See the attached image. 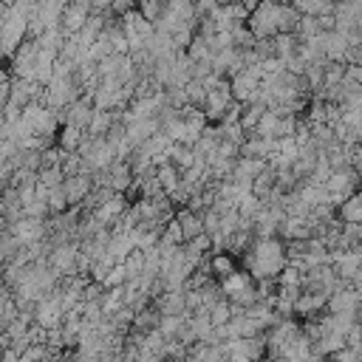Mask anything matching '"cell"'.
<instances>
[{"label":"cell","mask_w":362,"mask_h":362,"mask_svg":"<svg viewBox=\"0 0 362 362\" xmlns=\"http://www.w3.org/2000/svg\"><path fill=\"white\" fill-rule=\"evenodd\" d=\"M328 297L331 294H325V291H303L300 297H297V317H317L322 308H328Z\"/></svg>","instance_id":"obj_16"},{"label":"cell","mask_w":362,"mask_h":362,"mask_svg":"<svg viewBox=\"0 0 362 362\" xmlns=\"http://www.w3.org/2000/svg\"><path fill=\"white\" fill-rule=\"evenodd\" d=\"M90 14H93V8L90 6H82V3H68L65 6V11H62V20H59V28L68 34V37H74V34H79L82 28H85V23L90 20Z\"/></svg>","instance_id":"obj_8"},{"label":"cell","mask_w":362,"mask_h":362,"mask_svg":"<svg viewBox=\"0 0 362 362\" xmlns=\"http://www.w3.org/2000/svg\"><path fill=\"white\" fill-rule=\"evenodd\" d=\"M127 206H130V198H127L124 192H116V195H110L107 201H102V204L93 209V215H96L105 226H110V223H113V221H116Z\"/></svg>","instance_id":"obj_13"},{"label":"cell","mask_w":362,"mask_h":362,"mask_svg":"<svg viewBox=\"0 0 362 362\" xmlns=\"http://www.w3.org/2000/svg\"><path fill=\"white\" fill-rule=\"evenodd\" d=\"M170 8H173V0H139V11L150 23H158L161 17H167Z\"/></svg>","instance_id":"obj_24"},{"label":"cell","mask_w":362,"mask_h":362,"mask_svg":"<svg viewBox=\"0 0 362 362\" xmlns=\"http://www.w3.org/2000/svg\"><path fill=\"white\" fill-rule=\"evenodd\" d=\"M348 37L339 34V31H325L322 34V51H325V59L328 62H345L348 59Z\"/></svg>","instance_id":"obj_10"},{"label":"cell","mask_w":362,"mask_h":362,"mask_svg":"<svg viewBox=\"0 0 362 362\" xmlns=\"http://www.w3.org/2000/svg\"><path fill=\"white\" fill-rule=\"evenodd\" d=\"M65 192H68V201H71V206H79L90 192H93V187H96V181H93V175L90 173H76V175H65Z\"/></svg>","instance_id":"obj_9"},{"label":"cell","mask_w":362,"mask_h":362,"mask_svg":"<svg viewBox=\"0 0 362 362\" xmlns=\"http://www.w3.org/2000/svg\"><path fill=\"white\" fill-rule=\"evenodd\" d=\"M235 105V96H232V85H229V79H223L221 85H215L212 90H209V96H206V105H204V113H206V119L209 122H221L223 119V113L229 110Z\"/></svg>","instance_id":"obj_5"},{"label":"cell","mask_w":362,"mask_h":362,"mask_svg":"<svg viewBox=\"0 0 362 362\" xmlns=\"http://www.w3.org/2000/svg\"><path fill=\"white\" fill-rule=\"evenodd\" d=\"M62 3H65V6H68V3H74V0H62Z\"/></svg>","instance_id":"obj_44"},{"label":"cell","mask_w":362,"mask_h":362,"mask_svg":"<svg viewBox=\"0 0 362 362\" xmlns=\"http://www.w3.org/2000/svg\"><path fill=\"white\" fill-rule=\"evenodd\" d=\"M229 362H255V359H229Z\"/></svg>","instance_id":"obj_41"},{"label":"cell","mask_w":362,"mask_h":362,"mask_svg":"<svg viewBox=\"0 0 362 362\" xmlns=\"http://www.w3.org/2000/svg\"><path fill=\"white\" fill-rule=\"evenodd\" d=\"M156 308L161 311V317H175V314H187V291L184 288H175V291H164L161 297L153 300Z\"/></svg>","instance_id":"obj_14"},{"label":"cell","mask_w":362,"mask_h":362,"mask_svg":"<svg viewBox=\"0 0 362 362\" xmlns=\"http://www.w3.org/2000/svg\"><path fill=\"white\" fill-rule=\"evenodd\" d=\"M102 311H105V317H113L122 305H124V286H116V288H105V294H102Z\"/></svg>","instance_id":"obj_26"},{"label":"cell","mask_w":362,"mask_h":362,"mask_svg":"<svg viewBox=\"0 0 362 362\" xmlns=\"http://www.w3.org/2000/svg\"><path fill=\"white\" fill-rule=\"evenodd\" d=\"M175 218H178V223H181V229H184V238H187V240H192V238L204 235V215L192 212L189 206H178Z\"/></svg>","instance_id":"obj_18"},{"label":"cell","mask_w":362,"mask_h":362,"mask_svg":"<svg viewBox=\"0 0 362 362\" xmlns=\"http://www.w3.org/2000/svg\"><path fill=\"white\" fill-rule=\"evenodd\" d=\"M351 3H356V6H362V0H351Z\"/></svg>","instance_id":"obj_43"},{"label":"cell","mask_w":362,"mask_h":362,"mask_svg":"<svg viewBox=\"0 0 362 362\" xmlns=\"http://www.w3.org/2000/svg\"><path fill=\"white\" fill-rule=\"evenodd\" d=\"M124 272H127V283L130 280H139L144 274V249H133L127 257H124Z\"/></svg>","instance_id":"obj_29"},{"label":"cell","mask_w":362,"mask_h":362,"mask_svg":"<svg viewBox=\"0 0 362 362\" xmlns=\"http://www.w3.org/2000/svg\"><path fill=\"white\" fill-rule=\"evenodd\" d=\"M255 136H263V139H280V113L274 110H266L255 127Z\"/></svg>","instance_id":"obj_22"},{"label":"cell","mask_w":362,"mask_h":362,"mask_svg":"<svg viewBox=\"0 0 362 362\" xmlns=\"http://www.w3.org/2000/svg\"><path fill=\"white\" fill-rule=\"evenodd\" d=\"M345 62H356V65H362V42L348 48V59H345Z\"/></svg>","instance_id":"obj_40"},{"label":"cell","mask_w":362,"mask_h":362,"mask_svg":"<svg viewBox=\"0 0 362 362\" xmlns=\"http://www.w3.org/2000/svg\"><path fill=\"white\" fill-rule=\"evenodd\" d=\"M359 184H362V178H359V173L354 170V167H345V170H334V175L328 178V192H331V204L339 209V204H345L351 195H356L359 192Z\"/></svg>","instance_id":"obj_4"},{"label":"cell","mask_w":362,"mask_h":362,"mask_svg":"<svg viewBox=\"0 0 362 362\" xmlns=\"http://www.w3.org/2000/svg\"><path fill=\"white\" fill-rule=\"evenodd\" d=\"M209 263H212V274H215L218 280H223V277H229L232 272H238V266H235V257H232V252H212Z\"/></svg>","instance_id":"obj_23"},{"label":"cell","mask_w":362,"mask_h":362,"mask_svg":"<svg viewBox=\"0 0 362 362\" xmlns=\"http://www.w3.org/2000/svg\"><path fill=\"white\" fill-rule=\"evenodd\" d=\"M85 136H88V130H82V127H71V124H65V127H59V136H57V144H59L62 150H68V153H76V150H79V144L85 141Z\"/></svg>","instance_id":"obj_19"},{"label":"cell","mask_w":362,"mask_h":362,"mask_svg":"<svg viewBox=\"0 0 362 362\" xmlns=\"http://www.w3.org/2000/svg\"><path fill=\"white\" fill-rule=\"evenodd\" d=\"M274 150H277V139H263V136H255V133L240 144V156L263 158V161H269Z\"/></svg>","instance_id":"obj_15"},{"label":"cell","mask_w":362,"mask_h":362,"mask_svg":"<svg viewBox=\"0 0 362 362\" xmlns=\"http://www.w3.org/2000/svg\"><path fill=\"white\" fill-rule=\"evenodd\" d=\"M93 110H96L93 99H90V96H79V99L71 102L65 110H59V122H62V127L71 124V127L88 130V127H90V119H93Z\"/></svg>","instance_id":"obj_6"},{"label":"cell","mask_w":362,"mask_h":362,"mask_svg":"<svg viewBox=\"0 0 362 362\" xmlns=\"http://www.w3.org/2000/svg\"><path fill=\"white\" fill-rule=\"evenodd\" d=\"M359 192H362V184H359Z\"/></svg>","instance_id":"obj_45"},{"label":"cell","mask_w":362,"mask_h":362,"mask_svg":"<svg viewBox=\"0 0 362 362\" xmlns=\"http://www.w3.org/2000/svg\"><path fill=\"white\" fill-rule=\"evenodd\" d=\"M266 110H269V107H263V105H243L240 124L246 127V133H249V136L255 133V127H257V122H260V116H263Z\"/></svg>","instance_id":"obj_32"},{"label":"cell","mask_w":362,"mask_h":362,"mask_svg":"<svg viewBox=\"0 0 362 362\" xmlns=\"http://www.w3.org/2000/svg\"><path fill=\"white\" fill-rule=\"evenodd\" d=\"M209 317H212V322H215V325H226V322L232 320V303L223 297L218 305H212V308H209Z\"/></svg>","instance_id":"obj_35"},{"label":"cell","mask_w":362,"mask_h":362,"mask_svg":"<svg viewBox=\"0 0 362 362\" xmlns=\"http://www.w3.org/2000/svg\"><path fill=\"white\" fill-rule=\"evenodd\" d=\"M119 119H122V110H102V107H96L93 119H90V127H88V136H107L110 127Z\"/></svg>","instance_id":"obj_17"},{"label":"cell","mask_w":362,"mask_h":362,"mask_svg":"<svg viewBox=\"0 0 362 362\" xmlns=\"http://www.w3.org/2000/svg\"><path fill=\"white\" fill-rule=\"evenodd\" d=\"M40 184H45L48 189L62 187V184H65V173H62V167H42V170H40Z\"/></svg>","instance_id":"obj_34"},{"label":"cell","mask_w":362,"mask_h":362,"mask_svg":"<svg viewBox=\"0 0 362 362\" xmlns=\"http://www.w3.org/2000/svg\"><path fill=\"white\" fill-rule=\"evenodd\" d=\"M337 215H339V221H345V223H362V192H356V195H351L345 204H339Z\"/></svg>","instance_id":"obj_20"},{"label":"cell","mask_w":362,"mask_h":362,"mask_svg":"<svg viewBox=\"0 0 362 362\" xmlns=\"http://www.w3.org/2000/svg\"><path fill=\"white\" fill-rule=\"evenodd\" d=\"M272 3H291V0H272Z\"/></svg>","instance_id":"obj_42"},{"label":"cell","mask_w":362,"mask_h":362,"mask_svg":"<svg viewBox=\"0 0 362 362\" xmlns=\"http://www.w3.org/2000/svg\"><path fill=\"white\" fill-rule=\"evenodd\" d=\"M246 272L255 280H266V277H277L286 266H288V246L280 235L274 238H255L252 246L240 255Z\"/></svg>","instance_id":"obj_1"},{"label":"cell","mask_w":362,"mask_h":362,"mask_svg":"<svg viewBox=\"0 0 362 362\" xmlns=\"http://www.w3.org/2000/svg\"><path fill=\"white\" fill-rule=\"evenodd\" d=\"M59 167H62L65 175H76V173H82V156L62 150V164H59Z\"/></svg>","instance_id":"obj_36"},{"label":"cell","mask_w":362,"mask_h":362,"mask_svg":"<svg viewBox=\"0 0 362 362\" xmlns=\"http://www.w3.org/2000/svg\"><path fill=\"white\" fill-rule=\"evenodd\" d=\"M266 164L269 161H263V158H249V156H240L238 161H235V167H232V181H240V184H252L263 170H266Z\"/></svg>","instance_id":"obj_12"},{"label":"cell","mask_w":362,"mask_h":362,"mask_svg":"<svg viewBox=\"0 0 362 362\" xmlns=\"http://www.w3.org/2000/svg\"><path fill=\"white\" fill-rule=\"evenodd\" d=\"M48 206H51V215H62V212H68V209H71V201H68L65 187L48 189Z\"/></svg>","instance_id":"obj_33"},{"label":"cell","mask_w":362,"mask_h":362,"mask_svg":"<svg viewBox=\"0 0 362 362\" xmlns=\"http://www.w3.org/2000/svg\"><path fill=\"white\" fill-rule=\"evenodd\" d=\"M161 246H184L187 243V238H184V229H181V223H178V218H173L164 229H161V240H158Z\"/></svg>","instance_id":"obj_28"},{"label":"cell","mask_w":362,"mask_h":362,"mask_svg":"<svg viewBox=\"0 0 362 362\" xmlns=\"http://www.w3.org/2000/svg\"><path fill=\"white\" fill-rule=\"evenodd\" d=\"M345 79V62H328L325 65V88L339 85Z\"/></svg>","instance_id":"obj_37"},{"label":"cell","mask_w":362,"mask_h":362,"mask_svg":"<svg viewBox=\"0 0 362 362\" xmlns=\"http://www.w3.org/2000/svg\"><path fill=\"white\" fill-rule=\"evenodd\" d=\"M204 232H206V235H218V232H221V215H218L215 209L204 212Z\"/></svg>","instance_id":"obj_38"},{"label":"cell","mask_w":362,"mask_h":362,"mask_svg":"<svg viewBox=\"0 0 362 362\" xmlns=\"http://www.w3.org/2000/svg\"><path fill=\"white\" fill-rule=\"evenodd\" d=\"M297 51H300V37L297 34H277L274 37V54L283 62L291 59V57H297Z\"/></svg>","instance_id":"obj_21"},{"label":"cell","mask_w":362,"mask_h":362,"mask_svg":"<svg viewBox=\"0 0 362 362\" xmlns=\"http://www.w3.org/2000/svg\"><path fill=\"white\" fill-rule=\"evenodd\" d=\"M161 130V122H158V116H150V119H136V122H130L127 124V141L133 144V147H141L150 136H156Z\"/></svg>","instance_id":"obj_11"},{"label":"cell","mask_w":362,"mask_h":362,"mask_svg":"<svg viewBox=\"0 0 362 362\" xmlns=\"http://www.w3.org/2000/svg\"><path fill=\"white\" fill-rule=\"evenodd\" d=\"M156 175H158V181H161V187H164V192H167V195L181 184V170H178L173 161H167V164L156 167Z\"/></svg>","instance_id":"obj_25"},{"label":"cell","mask_w":362,"mask_h":362,"mask_svg":"<svg viewBox=\"0 0 362 362\" xmlns=\"http://www.w3.org/2000/svg\"><path fill=\"white\" fill-rule=\"evenodd\" d=\"M122 28L127 34V42H130V54H139L147 48L150 37L156 34V23H150L139 8H130L127 14H122Z\"/></svg>","instance_id":"obj_3"},{"label":"cell","mask_w":362,"mask_h":362,"mask_svg":"<svg viewBox=\"0 0 362 362\" xmlns=\"http://www.w3.org/2000/svg\"><path fill=\"white\" fill-rule=\"evenodd\" d=\"M345 79L354 85H362V65L356 62H345Z\"/></svg>","instance_id":"obj_39"},{"label":"cell","mask_w":362,"mask_h":362,"mask_svg":"<svg viewBox=\"0 0 362 362\" xmlns=\"http://www.w3.org/2000/svg\"><path fill=\"white\" fill-rule=\"evenodd\" d=\"M300 17H303V14H300L291 3H286V6H283V11H280V34H297Z\"/></svg>","instance_id":"obj_31"},{"label":"cell","mask_w":362,"mask_h":362,"mask_svg":"<svg viewBox=\"0 0 362 362\" xmlns=\"http://www.w3.org/2000/svg\"><path fill=\"white\" fill-rule=\"evenodd\" d=\"M79 255H82V246L79 240H71V243H62V246H54L48 263L62 274V277H71L76 274V263H79Z\"/></svg>","instance_id":"obj_7"},{"label":"cell","mask_w":362,"mask_h":362,"mask_svg":"<svg viewBox=\"0 0 362 362\" xmlns=\"http://www.w3.org/2000/svg\"><path fill=\"white\" fill-rule=\"evenodd\" d=\"M184 88H187V99H189V105H192V107H204V105H206L209 88L204 85V79H189Z\"/></svg>","instance_id":"obj_30"},{"label":"cell","mask_w":362,"mask_h":362,"mask_svg":"<svg viewBox=\"0 0 362 362\" xmlns=\"http://www.w3.org/2000/svg\"><path fill=\"white\" fill-rule=\"evenodd\" d=\"M322 25H320V17L314 14H303L300 17V25H297V37L300 40H314V37H322Z\"/></svg>","instance_id":"obj_27"},{"label":"cell","mask_w":362,"mask_h":362,"mask_svg":"<svg viewBox=\"0 0 362 362\" xmlns=\"http://www.w3.org/2000/svg\"><path fill=\"white\" fill-rule=\"evenodd\" d=\"M286 3H272V0H263L257 8H252L246 25L249 31L255 34V40H274L280 34V11H283Z\"/></svg>","instance_id":"obj_2"}]
</instances>
